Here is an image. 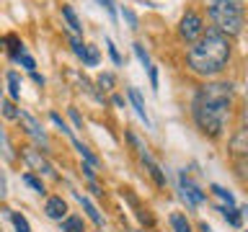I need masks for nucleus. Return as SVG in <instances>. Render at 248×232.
<instances>
[{
  "label": "nucleus",
  "instance_id": "nucleus-5",
  "mask_svg": "<svg viewBox=\"0 0 248 232\" xmlns=\"http://www.w3.org/2000/svg\"><path fill=\"white\" fill-rule=\"evenodd\" d=\"M23 160H26V165L29 168H34L36 173H44V175H49V178H57V173H54V168L46 162V158H42L34 147H26L23 150Z\"/></svg>",
  "mask_w": 248,
  "mask_h": 232
},
{
  "label": "nucleus",
  "instance_id": "nucleus-29",
  "mask_svg": "<svg viewBox=\"0 0 248 232\" xmlns=\"http://www.w3.org/2000/svg\"><path fill=\"white\" fill-rule=\"evenodd\" d=\"M124 18L129 21V29H137V15L129 11V8H124Z\"/></svg>",
  "mask_w": 248,
  "mask_h": 232
},
{
  "label": "nucleus",
  "instance_id": "nucleus-21",
  "mask_svg": "<svg viewBox=\"0 0 248 232\" xmlns=\"http://www.w3.org/2000/svg\"><path fill=\"white\" fill-rule=\"evenodd\" d=\"M212 193H215V196H220L222 201H228V206H232V204H235V199H232V193H230V191H225L222 186H212Z\"/></svg>",
  "mask_w": 248,
  "mask_h": 232
},
{
  "label": "nucleus",
  "instance_id": "nucleus-9",
  "mask_svg": "<svg viewBox=\"0 0 248 232\" xmlns=\"http://www.w3.org/2000/svg\"><path fill=\"white\" fill-rule=\"evenodd\" d=\"M44 214L49 217V219H65L67 204H65V201H62L60 196H52L49 201H46V206H44Z\"/></svg>",
  "mask_w": 248,
  "mask_h": 232
},
{
  "label": "nucleus",
  "instance_id": "nucleus-1",
  "mask_svg": "<svg viewBox=\"0 0 248 232\" xmlns=\"http://www.w3.org/2000/svg\"><path fill=\"white\" fill-rule=\"evenodd\" d=\"M230 98H232V85L230 83H209L197 90L194 96V121L197 127L209 137H220L225 119L230 114Z\"/></svg>",
  "mask_w": 248,
  "mask_h": 232
},
{
  "label": "nucleus",
  "instance_id": "nucleus-18",
  "mask_svg": "<svg viewBox=\"0 0 248 232\" xmlns=\"http://www.w3.org/2000/svg\"><path fill=\"white\" fill-rule=\"evenodd\" d=\"M220 212H222V217L232 224V227H240V214L232 206H220Z\"/></svg>",
  "mask_w": 248,
  "mask_h": 232
},
{
  "label": "nucleus",
  "instance_id": "nucleus-16",
  "mask_svg": "<svg viewBox=\"0 0 248 232\" xmlns=\"http://www.w3.org/2000/svg\"><path fill=\"white\" fill-rule=\"evenodd\" d=\"M62 232H85L83 230V219L80 217H67V219L62 222Z\"/></svg>",
  "mask_w": 248,
  "mask_h": 232
},
{
  "label": "nucleus",
  "instance_id": "nucleus-8",
  "mask_svg": "<svg viewBox=\"0 0 248 232\" xmlns=\"http://www.w3.org/2000/svg\"><path fill=\"white\" fill-rule=\"evenodd\" d=\"M18 119L23 121V127H26V131H29V134L34 137V139H36V142H42L44 147L49 145V139H46L44 129H42V127H39V124H36V119H34V116H29V114H23V111H21V116H18Z\"/></svg>",
  "mask_w": 248,
  "mask_h": 232
},
{
  "label": "nucleus",
  "instance_id": "nucleus-20",
  "mask_svg": "<svg viewBox=\"0 0 248 232\" xmlns=\"http://www.w3.org/2000/svg\"><path fill=\"white\" fill-rule=\"evenodd\" d=\"M83 65H88V67H96V65H98V49H96L93 44H88V49H85Z\"/></svg>",
  "mask_w": 248,
  "mask_h": 232
},
{
  "label": "nucleus",
  "instance_id": "nucleus-2",
  "mask_svg": "<svg viewBox=\"0 0 248 232\" xmlns=\"http://www.w3.org/2000/svg\"><path fill=\"white\" fill-rule=\"evenodd\" d=\"M228 57H230L228 34H222L220 29H209L189 49V67L197 75H217L228 65Z\"/></svg>",
  "mask_w": 248,
  "mask_h": 232
},
{
  "label": "nucleus",
  "instance_id": "nucleus-32",
  "mask_svg": "<svg viewBox=\"0 0 248 232\" xmlns=\"http://www.w3.org/2000/svg\"><path fill=\"white\" fill-rule=\"evenodd\" d=\"M243 119H246V124H248V93H246V108H243Z\"/></svg>",
  "mask_w": 248,
  "mask_h": 232
},
{
  "label": "nucleus",
  "instance_id": "nucleus-17",
  "mask_svg": "<svg viewBox=\"0 0 248 232\" xmlns=\"http://www.w3.org/2000/svg\"><path fill=\"white\" fill-rule=\"evenodd\" d=\"M235 173L240 181H248V155H238L235 158Z\"/></svg>",
  "mask_w": 248,
  "mask_h": 232
},
{
  "label": "nucleus",
  "instance_id": "nucleus-22",
  "mask_svg": "<svg viewBox=\"0 0 248 232\" xmlns=\"http://www.w3.org/2000/svg\"><path fill=\"white\" fill-rule=\"evenodd\" d=\"M135 54H137V59L142 62V67H145V70H150V67H153V62H150V57H147V52L142 49V44H135Z\"/></svg>",
  "mask_w": 248,
  "mask_h": 232
},
{
  "label": "nucleus",
  "instance_id": "nucleus-3",
  "mask_svg": "<svg viewBox=\"0 0 248 232\" xmlns=\"http://www.w3.org/2000/svg\"><path fill=\"white\" fill-rule=\"evenodd\" d=\"M209 18L222 34H238L243 26V8L238 0H212L209 5Z\"/></svg>",
  "mask_w": 248,
  "mask_h": 232
},
{
  "label": "nucleus",
  "instance_id": "nucleus-11",
  "mask_svg": "<svg viewBox=\"0 0 248 232\" xmlns=\"http://www.w3.org/2000/svg\"><path fill=\"white\" fill-rule=\"evenodd\" d=\"M75 196H78V201H80V204H83V209H85V212H88V217L93 219V224H98V227H101V224H104V217L98 214V209L93 206V204H91V201L85 199V196H80V193H75Z\"/></svg>",
  "mask_w": 248,
  "mask_h": 232
},
{
  "label": "nucleus",
  "instance_id": "nucleus-30",
  "mask_svg": "<svg viewBox=\"0 0 248 232\" xmlns=\"http://www.w3.org/2000/svg\"><path fill=\"white\" fill-rule=\"evenodd\" d=\"M147 72H150V85H153V90H158V70H155V65L147 70Z\"/></svg>",
  "mask_w": 248,
  "mask_h": 232
},
{
  "label": "nucleus",
  "instance_id": "nucleus-25",
  "mask_svg": "<svg viewBox=\"0 0 248 232\" xmlns=\"http://www.w3.org/2000/svg\"><path fill=\"white\" fill-rule=\"evenodd\" d=\"M70 46H73V52H75L80 59L85 57V49H88V44H83L80 39H70Z\"/></svg>",
  "mask_w": 248,
  "mask_h": 232
},
{
  "label": "nucleus",
  "instance_id": "nucleus-14",
  "mask_svg": "<svg viewBox=\"0 0 248 232\" xmlns=\"http://www.w3.org/2000/svg\"><path fill=\"white\" fill-rule=\"evenodd\" d=\"M62 15H65L67 26L73 29V31H83L80 21H78V15H75V11H73V8H70V5H62Z\"/></svg>",
  "mask_w": 248,
  "mask_h": 232
},
{
  "label": "nucleus",
  "instance_id": "nucleus-7",
  "mask_svg": "<svg viewBox=\"0 0 248 232\" xmlns=\"http://www.w3.org/2000/svg\"><path fill=\"white\" fill-rule=\"evenodd\" d=\"M178 31H181V36L186 39V42H194L197 36H202V18L197 13H186L181 18V26H178Z\"/></svg>",
  "mask_w": 248,
  "mask_h": 232
},
{
  "label": "nucleus",
  "instance_id": "nucleus-12",
  "mask_svg": "<svg viewBox=\"0 0 248 232\" xmlns=\"http://www.w3.org/2000/svg\"><path fill=\"white\" fill-rule=\"evenodd\" d=\"M232 152L235 155H248V127L232 139Z\"/></svg>",
  "mask_w": 248,
  "mask_h": 232
},
{
  "label": "nucleus",
  "instance_id": "nucleus-28",
  "mask_svg": "<svg viewBox=\"0 0 248 232\" xmlns=\"http://www.w3.org/2000/svg\"><path fill=\"white\" fill-rule=\"evenodd\" d=\"M106 46H108V54H111L114 65H122V57H119V52H116V46H114L111 42H106Z\"/></svg>",
  "mask_w": 248,
  "mask_h": 232
},
{
  "label": "nucleus",
  "instance_id": "nucleus-23",
  "mask_svg": "<svg viewBox=\"0 0 248 232\" xmlns=\"http://www.w3.org/2000/svg\"><path fill=\"white\" fill-rule=\"evenodd\" d=\"M23 183H26V186H31V188H34L36 193H44V186H42V181H39V178H34L31 173H26V175H23Z\"/></svg>",
  "mask_w": 248,
  "mask_h": 232
},
{
  "label": "nucleus",
  "instance_id": "nucleus-19",
  "mask_svg": "<svg viewBox=\"0 0 248 232\" xmlns=\"http://www.w3.org/2000/svg\"><path fill=\"white\" fill-rule=\"evenodd\" d=\"M8 214H11L13 227L18 232H31V227H29V222H26V217H23V214H16V212H8Z\"/></svg>",
  "mask_w": 248,
  "mask_h": 232
},
{
  "label": "nucleus",
  "instance_id": "nucleus-26",
  "mask_svg": "<svg viewBox=\"0 0 248 232\" xmlns=\"http://www.w3.org/2000/svg\"><path fill=\"white\" fill-rule=\"evenodd\" d=\"M98 85H101L104 90H111V88H114V75H111V72L98 75Z\"/></svg>",
  "mask_w": 248,
  "mask_h": 232
},
{
  "label": "nucleus",
  "instance_id": "nucleus-33",
  "mask_svg": "<svg viewBox=\"0 0 248 232\" xmlns=\"http://www.w3.org/2000/svg\"><path fill=\"white\" fill-rule=\"evenodd\" d=\"M202 232H212V227H209L207 222H202Z\"/></svg>",
  "mask_w": 248,
  "mask_h": 232
},
{
  "label": "nucleus",
  "instance_id": "nucleus-6",
  "mask_svg": "<svg viewBox=\"0 0 248 232\" xmlns=\"http://www.w3.org/2000/svg\"><path fill=\"white\" fill-rule=\"evenodd\" d=\"M181 196L186 199V204H191V206H197V204H202V201L207 199L204 191H202L186 173H181Z\"/></svg>",
  "mask_w": 248,
  "mask_h": 232
},
{
  "label": "nucleus",
  "instance_id": "nucleus-13",
  "mask_svg": "<svg viewBox=\"0 0 248 232\" xmlns=\"http://www.w3.org/2000/svg\"><path fill=\"white\" fill-rule=\"evenodd\" d=\"M5 80H8V93H11L13 98H18L21 96V77L11 70V72L5 75Z\"/></svg>",
  "mask_w": 248,
  "mask_h": 232
},
{
  "label": "nucleus",
  "instance_id": "nucleus-27",
  "mask_svg": "<svg viewBox=\"0 0 248 232\" xmlns=\"http://www.w3.org/2000/svg\"><path fill=\"white\" fill-rule=\"evenodd\" d=\"M18 62H21V65H23V67H26V70H31V72H34V67H36V62H34V59H31V57H29V54H26V52H23V54H21V57H18Z\"/></svg>",
  "mask_w": 248,
  "mask_h": 232
},
{
  "label": "nucleus",
  "instance_id": "nucleus-10",
  "mask_svg": "<svg viewBox=\"0 0 248 232\" xmlns=\"http://www.w3.org/2000/svg\"><path fill=\"white\" fill-rule=\"evenodd\" d=\"M129 101H132V103H135L137 114H140V119H142L145 124H150V119H147V108H145V101H142V96H140V90H137V88H129Z\"/></svg>",
  "mask_w": 248,
  "mask_h": 232
},
{
  "label": "nucleus",
  "instance_id": "nucleus-31",
  "mask_svg": "<svg viewBox=\"0 0 248 232\" xmlns=\"http://www.w3.org/2000/svg\"><path fill=\"white\" fill-rule=\"evenodd\" d=\"M98 3L104 5L106 11H108V15H111V18H114V15H116V11H114V0H98Z\"/></svg>",
  "mask_w": 248,
  "mask_h": 232
},
{
  "label": "nucleus",
  "instance_id": "nucleus-24",
  "mask_svg": "<svg viewBox=\"0 0 248 232\" xmlns=\"http://www.w3.org/2000/svg\"><path fill=\"white\" fill-rule=\"evenodd\" d=\"M3 116L5 119H18L21 111H16V106L11 103V101H3Z\"/></svg>",
  "mask_w": 248,
  "mask_h": 232
},
{
  "label": "nucleus",
  "instance_id": "nucleus-15",
  "mask_svg": "<svg viewBox=\"0 0 248 232\" xmlns=\"http://www.w3.org/2000/svg\"><path fill=\"white\" fill-rule=\"evenodd\" d=\"M170 227L173 232H191V224L186 222L184 214H170Z\"/></svg>",
  "mask_w": 248,
  "mask_h": 232
},
{
  "label": "nucleus",
  "instance_id": "nucleus-4",
  "mask_svg": "<svg viewBox=\"0 0 248 232\" xmlns=\"http://www.w3.org/2000/svg\"><path fill=\"white\" fill-rule=\"evenodd\" d=\"M127 139H129L132 145H135V150H137V155H140V160H142L145 165H147V173H150V175L155 178V183H158V186H166V175H163L160 165H158V162H155V160L150 158V152H147V147H145L142 142H140V137L135 134V131H129Z\"/></svg>",
  "mask_w": 248,
  "mask_h": 232
}]
</instances>
